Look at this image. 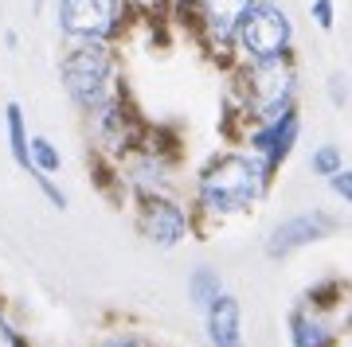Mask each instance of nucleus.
Wrapping results in <instances>:
<instances>
[{
  "mask_svg": "<svg viewBox=\"0 0 352 347\" xmlns=\"http://www.w3.org/2000/svg\"><path fill=\"white\" fill-rule=\"evenodd\" d=\"M173 4H176V8H180V12H184V8H188V12H192V4H196V0H173Z\"/></svg>",
  "mask_w": 352,
  "mask_h": 347,
  "instance_id": "nucleus-22",
  "label": "nucleus"
},
{
  "mask_svg": "<svg viewBox=\"0 0 352 347\" xmlns=\"http://www.w3.org/2000/svg\"><path fill=\"white\" fill-rule=\"evenodd\" d=\"M329 180H333V191L352 203V172H337V176H329Z\"/></svg>",
  "mask_w": 352,
  "mask_h": 347,
  "instance_id": "nucleus-17",
  "label": "nucleus"
},
{
  "mask_svg": "<svg viewBox=\"0 0 352 347\" xmlns=\"http://www.w3.org/2000/svg\"><path fill=\"white\" fill-rule=\"evenodd\" d=\"M254 0H196L192 4V20H196V32L212 51H231L235 47V36H239V24L247 8Z\"/></svg>",
  "mask_w": 352,
  "mask_h": 347,
  "instance_id": "nucleus-6",
  "label": "nucleus"
},
{
  "mask_svg": "<svg viewBox=\"0 0 352 347\" xmlns=\"http://www.w3.org/2000/svg\"><path fill=\"white\" fill-rule=\"evenodd\" d=\"M314 168H317L321 176H337V172H340V152L333 149V145H325V149L314 156Z\"/></svg>",
  "mask_w": 352,
  "mask_h": 347,
  "instance_id": "nucleus-15",
  "label": "nucleus"
},
{
  "mask_svg": "<svg viewBox=\"0 0 352 347\" xmlns=\"http://www.w3.org/2000/svg\"><path fill=\"white\" fill-rule=\"evenodd\" d=\"M0 347H24V339L12 332V324L4 320V316H0Z\"/></svg>",
  "mask_w": 352,
  "mask_h": 347,
  "instance_id": "nucleus-19",
  "label": "nucleus"
},
{
  "mask_svg": "<svg viewBox=\"0 0 352 347\" xmlns=\"http://www.w3.org/2000/svg\"><path fill=\"white\" fill-rule=\"evenodd\" d=\"M141 230H145L149 242H157V246H176V242L184 238V230H188V219H184V211H180L176 203H168V199H149V203H145V215H141Z\"/></svg>",
  "mask_w": 352,
  "mask_h": 347,
  "instance_id": "nucleus-8",
  "label": "nucleus"
},
{
  "mask_svg": "<svg viewBox=\"0 0 352 347\" xmlns=\"http://www.w3.org/2000/svg\"><path fill=\"white\" fill-rule=\"evenodd\" d=\"M294 136H298V113H294V106H289V110H282L278 117H270V121L251 136V145H254V152L266 156V168H274V164L289 152Z\"/></svg>",
  "mask_w": 352,
  "mask_h": 347,
  "instance_id": "nucleus-9",
  "label": "nucleus"
},
{
  "mask_svg": "<svg viewBox=\"0 0 352 347\" xmlns=\"http://www.w3.org/2000/svg\"><path fill=\"white\" fill-rule=\"evenodd\" d=\"M126 0H55V20L67 39H106L122 32Z\"/></svg>",
  "mask_w": 352,
  "mask_h": 347,
  "instance_id": "nucleus-5",
  "label": "nucleus"
},
{
  "mask_svg": "<svg viewBox=\"0 0 352 347\" xmlns=\"http://www.w3.org/2000/svg\"><path fill=\"white\" fill-rule=\"evenodd\" d=\"M223 289H219V277H215L212 270H196L192 273V281H188V297L200 304V309H208L215 297H219Z\"/></svg>",
  "mask_w": 352,
  "mask_h": 347,
  "instance_id": "nucleus-13",
  "label": "nucleus"
},
{
  "mask_svg": "<svg viewBox=\"0 0 352 347\" xmlns=\"http://www.w3.org/2000/svg\"><path fill=\"white\" fill-rule=\"evenodd\" d=\"M243 90H247V110L254 117H263V121L289 110V101H294V67H289V59L286 55H278V59H247Z\"/></svg>",
  "mask_w": 352,
  "mask_h": 347,
  "instance_id": "nucleus-4",
  "label": "nucleus"
},
{
  "mask_svg": "<svg viewBox=\"0 0 352 347\" xmlns=\"http://www.w3.org/2000/svg\"><path fill=\"white\" fill-rule=\"evenodd\" d=\"M126 4H138V8H157V4H164V0H126Z\"/></svg>",
  "mask_w": 352,
  "mask_h": 347,
  "instance_id": "nucleus-21",
  "label": "nucleus"
},
{
  "mask_svg": "<svg viewBox=\"0 0 352 347\" xmlns=\"http://www.w3.org/2000/svg\"><path fill=\"white\" fill-rule=\"evenodd\" d=\"M39 4H43V0H32V8H39Z\"/></svg>",
  "mask_w": 352,
  "mask_h": 347,
  "instance_id": "nucleus-23",
  "label": "nucleus"
},
{
  "mask_svg": "<svg viewBox=\"0 0 352 347\" xmlns=\"http://www.w3.org/2000/svg\"><path fill=\"white\" fill-rule=\"evenodd\" d=\"M32 164H36L39 172H55V168H59V152H55V145L43 141V136H36V141H32Z\"/></svg>",
  "mask_w": 352,
  "mask_h": 347,
  "instance_id": "nucleus-14",
  "label": "nucleus"
},
{
  "mask_svg": "<svg viewBox=\"0 0 352 347\" xmlns=\"http://www.w3.org/2000/svg\"><path fill=\"white\" fill-rule=\"evenodd\" d=\"M208 332H212L215 347H243V332H239V300L219 293L208 304Z\"/></svg>",
  "mask_w": 352,
  "mask_h": 347,
  "instance_id": "nucleus-10",
  "label": "nucleus"
},
{
  "mask_svg": "<svg viewBox=\"0 0 352 347\" xmlns=\"http://www.w3.org/2000/svg\"><path fill=\"white\" fill-rule=\"evenodd\" d=\"M289 43H294V20L286 16V8L274 0H254L239 24L235 47L247 59H278L289 51Z\"/></svg>",
  "mask_w": 352,
  "mask_h": 347,
  "instance_id": "nucleus-3",
  "label": "nucleus"
},
{
  "mask_svg": "<svg viewBox=\"0 0 352 347\" xmlns=\"http://www.w3.org/2000/svg\"><path fill=\"white\" fill-rule=\"evenodd\" d=\"M314 24L321 27V32H333V20H337V8H333V0H314Z\"/></svg>",
  "mask_w": 352,
  "mask_h": 347,
  "instance_id": "nucleus-16",
  "label": "nucleus"
},
{
  "mask_svg": "<svg viewBox=\"0 0 352 347\" xmlns=\"http://www.w3.org/2000/svg\"><path fill=\"white\" fill-rule=\"evenodd\" d=\"M36 180H39V187H43V191H47V199H51V203H55V207H67V199H63V191H59V187L51 184L47 176H36Z\"/></svg>",
  "mask_w": 352,
  "mask_h": 347,
  "instance_id": "nucleus-20",
  "label": "nucleus"
},
{
  "mask_svg": "<svg viewBox=\"0 0 352 347\" xmlns=\"http://www.w3.org/2000/svg\"><path fill=\"white\" fill-rule=\"evenodd\" d=\"M8 145H12V156L20 168H32V141L24 133V110L20 106H8Z\"/></svg>",
  "mask_w": 352,
  "mask_h": 347,
  "instance_id": "nucleus-11",
  "label": "nucleus"
},
{
  "mask_svg": "<svg viewBox=\"0 0 352 347\" xmlns=\"http://www.w3.org/2000/svg\"><path fill=\"white\" fill-rule=\"evenodd\" d=\"M329 230H337V219H333V215H325V211L298 215V219H286V223L270 235L266 250H270L274 258H282V254H294V250H302V246H309V242H317V238H325Z\"/></svg>",
  "mask_w": 352,
  "mask_h": 347,
  "instance_id": "nucleus-7",
  "label": "nucleus"
},
{
  "mask_svg": "<svg viewBox=\"0 0 352 347\" xmlns=\"http://www.w3.org/2000/svg\"><path fill=\"white\" fill-rule=\"evenodd\" d=\"M329 344H333V332L321 320H309V316L294 320V347H329Z\"/></svg>",
  "mask_w": 352,
  "mask_h": 347,
  "instance_id": "nucleus-12",
  "label": "nucleus"
},
{
  "mask_svg": "<svg viewBox=\"0 0 352 347\" xmlns=\"http://www.w3.org/2000/svg\"><path fill=\"white\" fill-rule=\"evenodd\" d=\"M263 191V172L243 156H223L215 160L200 180V203L215 215H231L251 207Z\"/></svg>",
  "mask_w": 352,
  "mask_h": 347,
  "instance_id": "nucleus-2",
  "label": "nucleus"
},
{
  "mask_svg": "<svg viewBox=\"0 0 352 347\" xmlns=\"http://www.w3.org/2000/svg\"><path fill=\"white\" fill-rule=\"evenodd\" d=\"M59 75H63V86L71 94V101L90 113H98L106 101L118 98V90H113L118 59H113L106 39H78L75 47L63 55Z\"/></svg>",
  "mask_w": 352,
  "mask_h": 347,
  "instance_id": "nucleus-1",
  "label": "nucleus"
},
{
  "mask_svg": "<svg viewBox=\"0 0 352 347\" xmlns=\"http://www.w3.org/2000/svg\"><path fill=\"white\" fill-rule=\"evenodd\" d=\"M98 347H149V344L138 339V335H110V339H102Z\"/></svg>",
  "mask_w": 352,
  "mask_h": 347,
  "instance_id": "nucleus-18",
  "label": "nucleus"
}]
</instances>
